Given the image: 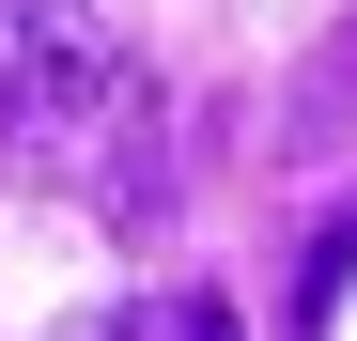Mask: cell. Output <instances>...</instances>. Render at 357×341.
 <instances>
[{
    "label": "cell",
    "instance_id": "1",
    "mask_svg": "<svg viewBox=\"0 0 357 341\" xmlns=\"http://www.w3.org/2000/svg\"><path fill=\"white\" fill-rule=\"evenodd\" d=\"M125 109H140V63H125V31H109L93 0H16V16H0V140L93 155Z\"/></svg>",
    "mask_w": 357,
    "mask_h": 341
},
{
    "label": "cell",
    "instance_id": "2",
    "mask_svg": "<svg viewBox=\"0 0 357 341\" xmlns=\"http://www.w3.org/2000/svg\"><path fill=\"white\" fill-rule=\"evenodd\" d=\"M342 295H357V202L311 233V264H295V341H326V310H342Z\"/></svg>",
    "mask_w": 357,
    "mask_h": 341
},
{
    "label": "cell",
    "instance_id": "3",
    "mask_svg": "<svg viewBox=\"0 0 357 341\" xmlns=\"http://www.w3.org/2000/svg\"><path fill=\"white\" fill-rule=\"evenodd\" d=\"M342 109H357V31L326 47V78H311V93H295V125H280V140H326V125H342Z\"/></svg>",
    "mask_w": 357,
    "mask_h": 341
},
{
    "label": "cell",
    "instance_id": "4",
    "mask_svg": "<svg viewBox=\"0 0 357 341\" xmlns=\"http://www.w3.org/2000/svg\"><path fill=\"white\" fill-rule=\"evenodd\" d=\"M63 341H155V310H140V295H109V310H78Z\"/></svg>",
    "mask_w": 357,
    "mask_h": 341
},
{
    "label": "cell",
    "instance_id": "5",
    "mask_svg": "<svg viewBox=\"0 0 357 341\" xmlns=\"http://www.w3.org/2000/svg\"><path fill=\"white\" fill-rule=\"evenodd\" d=\"M171 341H249V326H233V295H187V310H171Z\"/></svg>",
    "mask_w": 357,
    "mask_h": 341
}]
</instances>
